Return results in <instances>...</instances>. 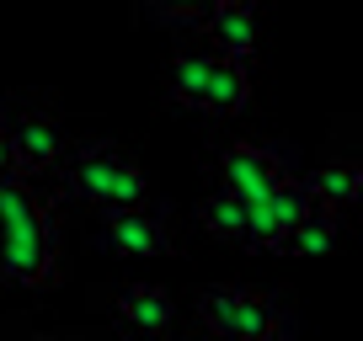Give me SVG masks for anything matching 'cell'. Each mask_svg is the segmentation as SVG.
<instances>
[{
  "label": "cell",
  "instance_id": "cell-12",
  "mask_svg": "<svg viewBox=\"0 0 363 341\" xmlns=\"http://www.w3.org/2000/svg\"><path fill=\"white\" fill-rule=\"evenodd\" d=\"M208 69H214V54H182L177 64H171V96L187 102V107H203Z\"/></svg>",
  "mask_w": 363,
  "mask_h": 341
},
{
  "label": "cell",
  "instance_id": "cell-11",
  "mask_svg": "<svg viewBox=\"0 0 363 341\" xmlns=\"http://www.w3.org/2000/svg\"><path fill=\"white\" fill-rule=\"evenodd\" d=\"M198 214H203V229H208V235H219V240H246V214H251V208L240 203V197H230L225 187H219L214 197H203V208H198Z\"/></svg>",
  "mask_w": 363,
  "mask_h": 341
},
{
  "label": "cell",
  "instance_id": "cell-14",
  "mask_svg": "<svg viewBox=\"0 0 363 341\" xmlns=\"http://www.w3.org/2000/svg\"><path fill=\"white\" fill-rule=\"evenodd\" d=\"M331 240H337V214H331V208H310L305 219H299L294 224V235H289V245L299 250V256H320V250L331 245Z\"/></svg>",
  "mask_w": 363,
  "mask_h": 341
},
{
  "label": "cell",
  "instance_id": "cell-9",
  "mask_svg": "<svg viewBox=\"0 0 363 341\" xmlns=\"http://www.w3.org/2000/svg\"><path fill=\"white\" fill-rule=\"evenodd\" d=\"M251 96V75L246 64L214 54V69H208V91H203V112H240Z\"/></svg>",
  "mask_w": 363,
  "mask_h": 341
},
{
  "label": "cell",
  "instance_id": "cell-18",
  "mask_svg": "<svg viewBox=\"0 0 363 341\" xmlns=\"http://www.w3.org/2000/svg\"><path fill=\"white\" fill-rule=\"evenodd\" d=\"M352 203H358V208H363V166H358V192H352Z\"/></svg>",
  "mask_w": 363,
  "mask_h": 341
},
{
  "label": "cell",
  "instance_id": "cell-3",
  "mask_svg": "<svg viewBox=\"0 0 363 341\" xmlns=\"http://www.w3.org/2000/svg\"><path fill=\"white\" fill-rule=\"evenodd\" d=\"M128 166H134V160H128L118 144H86L75 160H69L65 182H69V192H75V197H86V203H96V208H113L118 182H123Z\"/></svg>",
  "mask_w": 363,
  "mask_h": 341
},
{
  "label": "cell",
  "instance_id": "cell-10",
  "mask_svg": "<svg viewBox=\"0 0 363 341\" xmlns=\"http://www.w3.org/2000/svg\"><path fill=\"white\" fill-rule=\"evenodd\" d=\"M352 192H358V160H331V166H320L315 176H310V197H315L320 208L352 203Z\"/></svg>",
  "mask_w": 363,
  "mask_h": 341
},
{
  "label": "cell",
  "instance_id": "cell-7",
  "mask_svg": "<svg viewBox=\"0 0 363 341\" xmlns=\"http://www.w3.org/2000/svg\"><path fill=\"white\" fill-rule=\"evenodd\" d=\"M54 160H59V128H54V117H38V112L16 117V123H11V166L48 170Z\"/></svg>",
  "mask_w": 363,
  "mask_h": 341
},
{
  "label": "cell",
  "instance_id": "cell-17",
  "mask_svg": "<svg viewBox=\"0 0 363 341\" xmlns=\"http://www.w3.org/2000/svg\"><path fill=\"white\" fill-rule=\"evenodd\" d=\"M11 182H16V170H0V192H6Z\"/></svg>",
  "mask_w": 363,
  "mask_h": 341
},
{
  "label": "cell",
  "instance_id": "cell-13",
  "mask_svg": "<svg viewBox=\"0 0 363 341\" xmlns=\"http://www.w3.org/2000/svg\"><path fill=\"white\" fill-rule=\"evenodd\" d=\"M310 208H315V197H310V182H278V192L267 197V214L278 219V229H284V235H294V224L299 219L310 214Z\"/></svg>",
  "mask_w": 363,
  "mask_h": 341
},
{
  "label": "cell",
  "instance_id": "cell-1",
  "mask_svg": "<svg viewBox=\"0 0 363 341\" xmlns=\"http://www.w3.org/2000/svg\"><path fill=\"white\" fill-rule=\"evenodd\" d=\"M0 277L16 288L54 277V219L22 176L0 192Z\"/></svg>",
  "mask_w": 363,
  "mask_h": 341
},
{
  "label": "cell",
  "instance_id": "cell-2",
  "mask_svg": "<svg viewBox=\"0 0 363 341\" xmlns=\"http://www.w3.org/2000/svg\"><path fill=\"white\" fill-rule=\"evenodd\" d=\"M219 170H225V192L240 197L246 208L267 203L272 192H278V182H284V166H278V155L262 144H230L225 155H219Z\"/></svg>",
  "mask_w": 363,
  "mask_h": 341
},
{
  "label": "cell",
  "instance_id": "cell-4",
  "mask_svg": "<svg viewBox=\"0 0 363 341\" xmlns=\"http://www.w3.org/2000/svg\"><path fill=\"white\" fill-rule=\"evenodd\" d=\"M203 33L219 43L214 54L235 59V64H246V59L257 54V11H251L246 0H219V6H208Z\"/></svg>",
  "mask_w": 363,
  "mask_h": 341
},
{
  "label": "cell",
  "instance_id": "cell-5",
  "mask_svg": "<svg viewBox=\"0 0 363 341\" xmlns=\"http://www.w3.org/2000/svg\"><path fill=\"white\" fill-rule=\"evenodd\" d=\"M102 240L118 256H160V250L171 245V229L160 224L155 214H145V208H128V214H107Z\"/></svg>",
  "mask_w": 363,
  "mask_h": 341
},
{
  "label": "cell",
  "instance_id": "cell-19",
  "mask_svg": "<svg viewBox=\"0 0 363 341\" xmlns=\"http://www.w3.org/2000/svg\"><path fill=\"white\" fill-rule=\"evenodd\" d=\"M38 341H86V336H38Z\"/></svg>",
  "mask_w": 363,
  "mask_h": 341
},
{
  "label": "cell",
  "instance_id": "cell-15",
  "mask_svg": "<svg viewBox=\"0 0 363 341\" xmlns=\"http://www.w3.org/2000/svg\"><path fill=\"white\" fill-rule=\"evenodd\" d=\"M235 299H240V288H203L198 294V320L225 341H235Z\"/></svg>",
  "mask_w": 363,
  "mask_h": 341
},
{
  "label": "cell",
  "instance_id": "cell-8",
  "mask_svg": "<svg viewBox=\"0 0 363 341\" xmlns=\"http://www.w3.org/2000/svg\"><path fill=\"white\" fill-rule=\"evenodd\" d=\"M284 330V309L272 294H257V288H240L235 299V341H272Z\"/></svg>",
  "mask_w": 363,
  "mask_h": 341
},
{
  "label": "cell",
  "instance_id": "cell-6",
  "mask_svg": "<svg viewBox=\"0 0 363 341\" xmlns=\"http://www.w3.org/2000/svg\"><path fill=\"white\" fill-rule=\"evenodd\" d=\"M171 320H177V304H171V294L160 283H128L118 294V325L160 336V330H171Z\"/></svg>",
  "mask_w": 363,
  "mask_h": 341
},
{
  "label": "cell",
  "instance_id": "cell-16",
  "mask_svg": "<svg viewBox=\"0 0 363 341\" xmlns=\"http://www.w3.org/2000/svg\"><path fill=\"white\" fill-rule=\"evenodd\" d=\"M0 170H11V123H0Z\"/></svg>",
  "mask_w": 363,
  "mask_h": 341
}]
</instances>
